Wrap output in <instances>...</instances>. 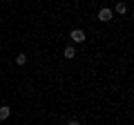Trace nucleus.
<instances>
[{
    "label": "nucleus",
    "mask_w": 134,
    "mask_h": 125,
    "mask_svg": "<svg viewBox=\"0 0 134 125\" xmlns=\"http://www.w3.org/2000/svg\"><path fill=\"white\" fill-rule=\"evenodd\" d=\"M69 38H72L74 43H85V31H83V29H72Z\"/></svg>",
    "instance_id": "obj_1"
},
{
    "label": "nucleus",
    "mask_w": 134,
    "mask_h": 125,
    "mask_svg": "<svg viewBox=\"0 0 134 125\" xmlns=\"http://www.w3.org/2000/svg\"><path fill=\"white\" fill-rule=\"evenodd\" d=\"M25 62H27V56H25V54H18V56H16V65H20V67H23Z\"/></svg>",
    "instance_id": "obj_5"
},
{
    "label": "nucleus",
    "mask_w": 134,
    "mask_h": 125,
    "mask_svg": "<svg viewBox=\"0 0 134 125\" xmlns=\"http://www.w3.org/2000/svg\"><path fill=\"white\" fill-rule=\"evenodd\" d=\"M74 56H76V49H74V47H65V58H69V60H72Z\"/></svg>",
    "instance_id": "obj_4"
},
{
    "label": "nucleus",
    "mask_w": 134,
    "mask_h": 125,
    "mask_svg": "<svg viewBox=\"0 0 134 125\" xmlns=\"http://www.w3.org/2000/svg\"><path fill=\"white\" fill-rule=\"evenodd\" d=\"M98 20H100V22H110V20H112V9L103 7V9L98 11Z\"/></svg>",
    "instance_id": "obj_2"
},
{
    "label": "nucleus",
    "mask_w": 134,
    "mask_h": 125,
    "mask_svg": "<svg viewBox=\"0 0 134 125\" xmlns=\"http://www.w3.org/2000/svg\"><path fill=\"white\" fill-rule=\"evenodd\" d=\"M67 125H81V123H78V121H69Z\"/></svg>",
    "instance_id": "obj_7"
},
{
    "label": "nucleus",
    "mask_w": 134,
    "mask_h": 125,
    "mask_svg": "<svg viewBox=\"0 0 134 125\" xmlns=\"http://www.w3.org/2000/svg\"><path fill=\"white\" fill-rule=\"evenodd\" d=\"M9 114H11V110H9L7 105L0 107V121H7V118H9Z\"/></svg>",
    "instance_id": "obj_3"
},
{
    "label": "nucleus",
    "mask_w": 134,
    "mask_h": 125,
    "mask_svg": "<svg viewBox=\"0 0 134 125\" xmlns=\"http://www.w3.org/2000/svg\"><path fill=\"white\" fill-rule=\"evenodd\" d=\"M125 11H127V5H125V2H119V5H116V14H121V16H123Z\"/></svg>",
    "instance_id": "obj_6"
}]
</instances>
